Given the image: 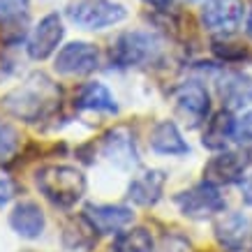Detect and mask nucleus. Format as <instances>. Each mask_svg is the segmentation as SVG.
Segmentation results:
<instances>
[{
	"instance_id": "obj_1",
	"label": "nucleus",
	"mask_w": 252,
	"mask_h": 252,
	"mask_svg": "<svg viewBox=\"0 0 252 252\" xmlns=\"http://www.w3.org/2000/svg\"><path fill=\"white\" fill-rule=\"evenodd\" d=\"M61 104V88L46 74H32L19 88L2 97V107L14 118L26 123L44 121Z\"/></svg>"
},
{
	"instance_id": "obj_2",
	"label": "nucleus",
	"mask_w": 252,
	"mask_h": 252,
	"mask_svg": "<svg viewBox=\"0 0 252 252\" xmlns=\"http://www.w3.org/2000/svg\"><path fill=\"white\" fill-rule=\"evenodd\" d=\"M35 185L39 194L56 208L77 206L86 194V176L81 169L69 164H46L35 171Z\"/></svg>"
},
{
	"instance_id": "obj_3",
	"label": "nucleus",
	"mask_w": 252,
	"mask_h": 252,
	"mask_svg": "<svg viewBox=\"0 0 252 252\" xmlns=\"http://www.w3.org/2000/svg\"><path fill=\"white\" fill-rule=\"evenodd\" d=\"M162 54V39L148 31H127L111 46V65L121 69L151 65Z\"/></svg>"
},
{
	"instance_id": "obj_4",
	"label": "nucleus",
	"mask_w": 252,
	"mask_h": 252,
	"mask_svg": "<svg viewBox=\"0 0 252 252\" xmlns=\"http://www.w3.org/2000/svg\"><path fill=\"white\" fill-rule=\"evenodd\" d=\"M127 9L116 0H74L67 5V19L84 31H104L125 21Z\"/></svg>"
},
{
	"instance_id": "obj_5",
	"label": "nucleus",
	"mask_w": 252,
	"mask_h": 252,
	"mask_svg": "<svg viewBox=\"0 0 252 252\" xmlns=\"http://www.w3.org/2000/svg\"><path fill=\"white\" fill-rule=\"evenodd\" d=\"M174 204L190 220H206V218L222 213L227 208V201L220 194L218 185L211 181H204V183L192 185L190 190L178 192L174 197Z\"/></svg>"
},
{
	"instance_id": "obj_6",
	"label": "nucleus",
	"mask_w": 252,
	"mask_h": 252,
	"mask_svg": "<svg viewBox=\"0 0 252 252\" xmlns=\"http://www.w3.org/2000/svg\"><path fill=\"white\" fill-rule=\"evenodd\" d=\"M99 67V51L91 42H69L56 54L54 69L63 77H88Z\"/></svg>"
},
{
	"instance_id": "obj_7",
	"label": "nucleus",
	"mask_w": 252,
	"mask_h": 252,
	"mask_svg": "<svg viewBox=\"0 0 252 252\" xmlns=\"http://www.w3.org/2000/svg\"><path fill=\"white\" fill-rule=\"evenodd\" d=\"M245 14L243 0H208L201 7V23L208 32L231 35L241 28Z\"/></svg>"
},
{
	"instance_id": "obj_8",
	"label": "nucleus",
	"mask_w": 252,
	"mask_h": 252,
	"mask_svg": "<svg viewBox=\"0 0 252 252\" xmlns=\"http://www.w3.org/2000/svg\"><path fill=\"white\" fill-rule=\"evenodd\" d=\"M63 37H65L63 19L58 14H46L31 31L26 51H28L32 61H46L49 56L56 54V49L61 46Z\"/></svg>"
},
{
	"instance_id": "obj_9",
	"label": "nucleus",
	"mask_w": 252,
	"mask_h": 252,
	"mask_svg": "<svg viewBox=\"0 0 252 252\" xmlns=\"http://www.w3.org/2000/svg\"><path fill=\"white\" fill-rule=\"evenodd\" d=\"M248 167H250L248 151H243V153L241 151H222L206 162L204 176H206V181L215 185H231L243 181Z\"/></svg>"
},
{
	"instance_id": "obj_10",
	"label": "nucleus",
	"mask_w": 252,
	"mask_h": 252,
	"mask_svg": "<svg viewBox=\"0 0 252 252\" xmlns=\"http://www.w3.org/2000/svg\"><path fill=\"white\" fill-rule=\"evenodd\" d=\"M84 218L93 224L99 236L121 234L134 222V213L130 206L123 204H88L84 208Z\"/></svg>"
},
{
	"instance_id": "obj_11",
	"label": "nucleus",
	"mask_w": 252,
	"mask_h": 252,
	"mask_svg": "<svg viewBox=\"0 0 252 252\" xmlns=\"http://www.w3.org/2000/svg\"><path fill=\"white\" fill-rule=\"evenodd\" d=\"M102 155L118 169H132L139 164L137 141L130 127L118 125L102 137Z\"/></svg>"
},
{
	"instance_id": "obj_12",
	"label": "nucleus",
	"mask_w": 252,
	"mask_h": 252,
	"mask_svg": "<svg viewBox=\"0 0 252 252\" xmlns=\"http://www.w3.org/2000/svg\"><path fill=\"white\" fill-rule=\"evenodd\" d=\"M218 95H220L224 109L229 111H241L245 107H252V77L245 72H234L224 69L218 81Z\"/></svg>"
},
{
	"instance_id": "obj_13",
	"label": "nucleus",
	"mask_w": 252,
	"mask_h": 252,
	"mask_svg": "<svg viewBox=\"0 0 252 252\" xmlns=\"http://www.w3.org/2000/svg\"><path fill=\"white\" fill-rule=\"evenodd\" d=\"M215 238L227 252H241L252 236V220L243 213H227L215 220Z\"/></svg>"
},
{
	"instance_id": "obj_14",
	"label": "nucleus",
	"mask_w": 252,
	"mask_h": 252,
	"mask_svg": "<svg viewBox=\"0 0 252 252\" xmlns=\"http://www.w3.org/2000/svg\"><path fill=\"white\" fill-rule=\"evenodd\" d=\"M167 185V171L162 169H146L139 176H134L127 185V197L132 204L144 208L155 206L162 199V190Z\"/></svg>"
},
{
	"instance_id": "obj_15",
	"label": "nucleus",
	"mask_w": 252,
	"mask_h": 252,
	"mask_svg": "<svg viewBox=\"0 0 252 252\" xmlns=\"http://www.w3.org/2000/svg\"><path fill=\"white\" fill-rule=\"evenodd\" d=\"M176 107L178 111L190 118L192 125H199L208 118V111H211V97H208V91L197 81H188V84L178 86L174 93Z\"/></svg>"
},
{
	"instance_id": "obj_16",
	"label": "nucleus",
	"mask_w": 252,
	"mask_h": 252,
	"mask_svg": "<svg viewBox=\"0 0 252 252\" xmlns=\"http://www.w3.org/2000/svg\"><path fill=\"white\" fill-rule=\"evenodd\" d=\"M9 227L16 236L26 238V241H35L44 234L46 218L44 211L35 204V201H21L12 208L9 213Z\"/></svg>"
},
{
	"instance_id": "obj_17",
	"label": "nucleus",
	"mask_w": 252,
	"mask_h": 252,
	"mask_svg": "<svg viewBox=\"0 0 252 252\" xmlns=\"http://www.w3.org/2000/svg\"><path fill=\"white\" fill-rule=\"evenodd\" d=\"M151 151L158 155H188L190 146L183 139L178 125L174 121H160L151 132Z\"/></svg>"
},
{
	"instance_id": "obj_18",
	"label": "nucleus",
	"mask_w": 252,
	"mask_h": 252,
	"mask_svg": "<svg viewBox=\"0 0 252 252\" xmlns=\"http://www.w3.org/2000/svg\"><path fill=\"white\" fill-rule=\"evenodd\" d=\"M74 107L79 111H97V114H118V104L116 97L111 95L104 84L99 81H91L79 91L77 99H74Z\"/></svg>"
},
{
	"instance_id": "obj_19",
	"label": "nucleus",
	"mask_w": 252,
	"mask_h": 252,
	"mask_svg": "<svg viewBox=\"0 0 252 252\" xmlns=\"http://www.w3.org/2000/svg\"><path fill=\"white\" fill-rule=\"evenodd\" d=\"M234 125H236V121L231 118L229 109L218 111L215 116H211V121H206V130H204L201 144L211 148V151H224L227 141L234 139Z\"/></svg>"
},
{
	"instance_id": "obj_20",
	"label": "nucleus",
	"mask_w": 252,
	"mask_h": 252,
	"mask_svg": "<svg viewBox=\"0 0 252 252\" xmlns=\"http://www.w3.org/2000/svg\"><path fill=\"white\" fill-rule=\"evenodd\" d=\"M95 234L97 231L93 229V224L81 215V218H74V220H69L65 224V229H63V245L69 252H88L95 245V241H97Z\"/></svg>"
},
{
	"instance_id": "obj_21",
	"label": "nucleus",
	"mask_w": 252,
	"mask_h": 252,
	"mask_svg": "<svg viewBox=\"0 0 252 252\" xmlns=\"http://www.w3.org/2000/svg\"><path fill=\"white\" fill-rule=\"evenodd\" d=\"M155 241L153 234L146 227H132L116 234V241L111 245V252H153Z\"/></svg>"
},
{
	"instance_id": "obj_22",
	"label": "nucleus",
	"mask_w": 252,
	"mask_h": 252,
	"mask_svg": "<svg viewBox=\"0 0 252 252\" xmlns=\"http://www.w3.org/2000/svg\"><path fill=\"white\" fill-rule=\"evenodd\" d=\"M28 28H31V16L28 12H19V14L0 16V42L5 46H16L28 37Z\"/></svg>"
},
{
	"instance_id": "obj_23",
	"label": "nucleus",
	"mask_w": 252,
	"mask_h": 252,
	"mask_svg": "<svg viewBox=\"0 0 252 252\" xmlns=\"http://www.w3.org/2000/svg\"><path fill=\"white\" fill-rule=\"evenodd\" d=\"M19 144H21V137H19L16 127H12L9 123H0V164L14 158Z\"/></svg>"
},
{
	"instance_id": "obj_24",
	"label": "nucleus",
	"mask_w": 252,
	"mask_h": 252,
	"mask_svg": "<svg viewBox=\"0 0 252 252\" xmlns=\"http://www.w3.org/2000/svg\"><path fill=\"white\" fill-rule=\"evenodd\" d=\"M234 141H236L243 151L252 153V109L245 111L234 125Z\"/></svg>"
},
{
	"instance_id": "obj_25",
	"label": "nucleus",
	"mask_w": 252,
	"mask_h": 252,
	"mask_svg": "<svg viewBox=\"0 0 252 252\" xmlns=\"http://www.w3.org/2000/svg\"><path fill=\"white\" fill-rule=\"evenodd\" d=\"M213 54L224 63H231V61H241L248 56L243 46L238 44H224V42H213Z\"/></svg>"
},
{
	"instance_id": "obj_26",
	"label": "nucleus",
	"mask_w": 252,
	"mask_h": 252,
	"mask_svg": "<svg viewBox=\"0 0 252 252\" xmlns=\"http://www.w3.org/2000/svg\"><path fill=\"white\" fill-rule=\"evenodd\" d=\"M28 12V0H0V16Z\"/></svg>"
},
{
	"instance_id": "obj_27",
	"label": "nucleus",
	"mask_w": 252,
	"mask_h": 252,
	"mask_svg": "<svg viewBox=\"0 0 252 252\" xmlns=\"http://www.w3.org/2000/svg\"><path fill=\"white\" fill-rule=\"evenodd\" d=\"M14 197V183L9 181V176L0 174V208L9 204V199Z\"/></svg>"
},
{
	"instance_id": "obj_28",
	"label": "nucleus",
	"mask_w": 252,
	"mask_h": 252,
	"mask_svg": "<svg viewBox=\"0 0 252 252\" xmlns=\"http://www.w3.org/2000/svg\"><path fill=\"white\" fill-rule=\"evenodd\" d=\"M241 192H243V201L252 206V176H245L241 181Z\"/></svg>"
},
{
	"instance_id": "obj_29",
	"label": "nucleus",
	"mask_w": 252,
	"mask_h": 252,
	"mask_svg": "<svg viewBox=\"0 0 252 252\" xmlns=\"http://www.w3.org/2000/svg\"><path fill=\"white\" fill-rule=\"evenodd\" d=\"M144 2L146 5H151V7H155V9H167L171 0H144Z\"/></svg>"
},
{
	"instance_id": "obj_30",
	"label": "nucleus",
	"mask_w": 252,
	"mask_h": 252,
	"mask_svg": "<svg viewBox=\"0 0 252 252\" xmlns=\"http://www.w3.org/2000/svg\"><path fill=\"white\" fill-rule=\"evenodd\" d=\"M248 35L252 37V12H250V19H248Z\"/></svg>"
}]
</instances>
